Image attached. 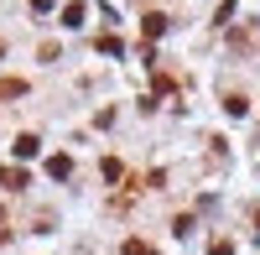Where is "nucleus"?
<instances>
[{
	"label": "nucleus",
	"mask_w": 260,
	"mask_h": 255,
	"mask_svg": "<svg viewBox=\"0 0 260 255\" xmlns=\"http://www.w3.org/2000/svg\"><path fill=\"white\" fill-rule=\"evenodd\" d=\"M255 235H260V208H255Z\"/></svg>",
	"instance_id": "nucleus-11"
},
{
	"label": "nucleus",
	"mask_w": 260,
	"mask_h": 255,
	"mask_svg": "<svg viewBox=\"0 0 260 255\" xmlns=\"http://www.w3.org/2000/svg\"><path fill=\"white\" fill-rule=\"evenodd\" d=\"M47 177H57V182L73 177V156H52V162H47Z\"/></svg>",
	"instance_id": "nucleus-3"
},
{
	"label": "nucleus",
	"mask_w": 260,
	"mask_h": 255,
	"mask_svg": "<svg viewBox=\"0 0 260 255\" xmlns=\"http://www.w3.org/2000/svg\"><path fill=\"white\" fill-rule=\"evenodd\" d=\"M21 94H26V83H21V78H0V99H21Z\"/></svg>",
	"instance_id": "nucleus-5"
},
{
	"label": "nucleus",
	"mask_w": 260,
	"mask_h": 255,
	"mask_svg": "<svg viewBox=\"0 0 260 255\" xmlns=\"http://www.w3.org/2000/svg\"><path fill=\"white\" fill-rule=\"evenodd\" d=\"M208 255H234V245H229V240H213V250H208Z\"/></svg>",
	"instance_id": "nucleus-8"
},
{
	"label": "nucleus",
	"mask_w": 260,
	"mask_h": 255,
	"mask_svg": "<svg viewBox=\"0 0 260 255\" xmlns=\"http://www.w3.org/2000/svg\"><path fill=\"white\" fill-rule=\"evenodd\" d=\"M57 6V0H31V11H52Z\"/></svg>",
	"instance_id": "nucleus-9"
},
{
	"label": "nucleus",
	"mask_w": 260,
	"mask_h": 255,
	"mask_svg": "<svg viewBox=\"0 0 260 255\" xmlns=\"http://www.w3.org/2000/svg\"><path fill=\"white\" fill-rule=\"evenodd\" d=\"M11 151H16L21 162H31V156L42 151V141H37V136H16V146H11Z\"/></svg>",
	"instance_id": "nucleus-2"
},
{
	"label": "nucleus",
	"mask_w": 260,
	"mask_h": 255,
	"mask_svg": "<svg viewBox=\"0 0 260 255\" xmlns=\"http://www.w3.org/2000/svg\"><path fill=\"white\" fill-rule=\"evenodd\" d=\"M62 26H83V0H68V6H62Z\"/></svg>",
	"instance_id": "nucleus-4"
},
{
	"label": "nucleus",
	"mask_w": 260,
	"mask_h": 255,
	"mask_svg": "<svg viewBox=\"0 0 260 255\" xmlns=\"http://www.w3.org/2000/svg\"><path fill=\"white\" fill-rule=\"evenodd\" d=\"M141 31H146V42H156V37L167 31V16H156V11H146V21H141Z\"/></svg>",
	"instance_id": "nucleus-1"
},
{
	"label": "nucleus",
	"mask_w": 260,
	"mask_h": 255,
	"mask_svg": "<svg viewBox=\"0 0 260 255\" xmlns=\"http://www.w3.org/2000/svg\"><path fill=\"white\" fill-rule=\"evenodd\" d=\"M120 255H156V250H151L146 240H125V250H120Z\"/></svg>",
	"instance_id": "nucleus-7"
},
{
	"label": "nucleus",
	"mask_w": 260,
	"mask_h": 255,
	"mask_svg": "<svg viewBox=\"0 0 260 255\" xmlns=\"http://www.w3.org/2000/svg\"><path fill=\"white\" fill-rule=\"evenodd\" d=\"M99 52H110V57H125V42H120V37H110V31H104V37H99Z\"/></svg>",
	"instance_id": "nucleus-6"
},
{
	"label": "nucleus",
	"mask_w": 260,
	"mask_h": 255,
	"mask_svg": "<svg viewBox=\"0 0 260 255\" xmlns=\"http://www.w3.org/2000/svg\"><path fill=\"white\" fill-rule=\"evenodd\" d=\"M11 177H16V172H6V167H0V182H11Z\"/></svg>",
	"instance_id": "nucleus-10"
}]
</instances>
